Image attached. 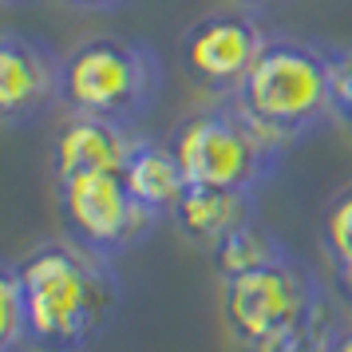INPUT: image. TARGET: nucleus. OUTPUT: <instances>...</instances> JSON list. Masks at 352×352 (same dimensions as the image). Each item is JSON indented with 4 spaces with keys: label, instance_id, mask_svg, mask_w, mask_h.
<instances>
[{
    "label": "nucleus",
    "instance_id": "nucleus-1",
    "mask_svg": "<svg viewBox=\"0 0 352 352\" xmlns=\"http://www.w3.org/2000/svg\"><path fill=\"white\" fill-rule=\"evenodd\" d=\"M32 313L36 352H80L111 329L123 281L111 257L80 241H40L16 261Z\"/></svg>",
    "mask_w": 352,
    "mask_h": 352
},
{
    "label": "nucleus",
    "instance_id": "nucleus-2",
    "mask_svg": "<svg viewBox=\"0 0 352 352\" xmlns=\"http://www.w3.org/2000/svg\"><path fill=\"white\" fill-rule=\"evenodd\" d=\"M222 320L241 352H329L340 336L324 285L293 250L226 277Z\"/></svg>",
    "mask_w": 352,
    "mask_h": 352
},
{
    "label": "nucleus",
    "instance_id": "nucleus-3",
    "mask_svg": "<svg viewBox=\"0 0 352 352\" xmlns=\"http://www.w3.org/2000/svg\"><path fill=\"white\" fill-rule=\"evenodd\" d=\"M333 72L336 48L301 36H270L234 103L261 135L293 146L333 119Z\"/></svg>",
    "mask_w": 352,
    "mask_h": 352
},
{
    "label": "nucleus",
    "instance_id": "nucleus-4",
    "mask_svg": "<svg viewBox=\"0 0 352 352\" xmlns=\"http://www.w3.org/2000/svg\"><path fill=\"white\" fill-rule=\"evenodd\" d=\"M166 146L175 151L190 186H222V190H261V182L277 170L289 146L273 143L238 111L234 99H218L210 107L182 115Z\"/></svg>",
    "mask_w": 352,
    "mask_h": 352
},
{
    "label": "nucleus",
    "instance_id": "nucleus-5",
    "mask_svg": "<svg viewBox=\"0 0 352 352\" xmlns=\"http://www.w3.org/2000/svg\"><path fill=\"white\" fill-rule=\"evenodd\" d=\"M162 91V60L135 36H91L64 56V107L135 123Z\"/></svg>",
    "mask_w": 352,
    "mask_h": 352
},
{
    "label": "nucleus",
    "instance_id": "nucleus-6",
    "mask_svg": "<svg viewBox=\"0 0 352 352\" xmlns=\"http://www.w3.org/2000/svg\"><path fill=\"white\" fill-rule=\"evenodd\" d=\"M56 210L67 238L107 257L139 245L159 222V214H151L131 194L123 170H87V175L56 178Z\"/></svg>",
    "mask_w": 352,
    "mask_h": 352
},
{
    "label": "nucleus",
    "instance_id": "nucleus-7",
    "mask_svg": "<svg viewBox=\"0 0 352 352\" xmlns=\"http://www.w3.org/2000/svg\"><path fill=\"white\" fill-rule=\"evenodd\" d=\"M270 32L261 28V20L245 8H222L210 16L194 20L178 40L182 67L202 91L218 99H234L241 80L250 76L257 56L265 48Z\"/></svg>",
    "mask_w": 352,
    "mask_h": 352
},
{
    "label": "nucleus",
    "instance_id": "nucleus-8",
    "mask_svg": "<svg viewBox=\"0 0 352 352\" xmlns=\"http://www.w3.org/2000/svg\"><path fill=\"white\" fill-rule=\"evenodd\" d=\"M64 103V60L20 28L0 32V127L16 131Z\"/></svg>",
    "mask_w": 352,
    "mask_h": 352
},
{
    "label": "nucleus",
    "instance_id": "nucleus-9",
    "mask_svg": "<svg viewBox=\"0 0 352 352\" xmlns=\"http://www.w3.org/2000/svg\"><path fill=\"white\" fill-rule=\"evenodd\" d=\"M135 146H139V135L127 123L72 111L52 139V175L72 178L87 170H123Z\"/></svg>",
    "mask_w": 352,
    "mask_h": 352
},
{
    "label": "nucleus",
    "instance_id": "nucleus-10",
    "mask_svg": "<svg viewBox=\"0 0 352 352\" xmlns=\"http://www.w3.org/2000/svg\"><path fill=\"white\" fill-rule=\"evenodd\" d=\"M175 230L186 241L214 250L234 230L257 222V190H222V186H190L170 214Z\"/></svg>",
    "mask_w": 352,
    "mask_h": 352
},
{
    "label": "nucleus",
    "instance_id": "nucleus-11",
    "mask_svg": "<svg viewBox=\"0 0 352 352\" xmlns=\"http://www.w3.org/2000/svg\"><path fill=\"white\" fill-rule=\"evenodd\" d=\"M123 178H127L131 194L159 218H170L182 194L190 190V178L175 159V151L166 143H151V139H139V146L131 151Z\"/></svg>",
    "mask_w": 352,
    "mask_h": 352
},
{
    "label": "nucleus",
    "instance_id": "nucleus-12",
    "mask_svg": "<svg viewBox=\"0 0 352 352\" xmlns=\"http://www.w3.org/2000/svg\"><path fill=\"white\" fill-rule=\"evenodd\" d=\"M281 254H289L285 241L277 238V234H270L265 226L250 222L210 250V265H214V273L226 281V277L250 273V270H257V265H270L273 257H281Z\"/></svg>",
    "mask_w": 352,
    "mask_h": 352
},
{
    "label": "nucleus",
    "instance_id": "nucleus-13",
    "mask_svg": "<svg viewBox=\"0 0 352 352\" xmlns=\"http://www.w3.org/2000/svg\"><path fill=\"white\" fill-rule=\"evenodd\" d=\"M320 250L333 265L336 289L352 305V182L333 194V202L324 206L320 218Z\"/></svg>",
    "mask_w": 352,
    "mask_h": 352
},
{
    "label": "nucleus",
    "instance_id": "nucleus-14",
    "mask_svg": "<svg viewBox=\"0 0 352 352\" xmlns=\"http://www.w3.org/2000/svg\"><path fill=\"white\" fill-rule=\"evenodd\" d=\"M0 352H32V313L16 261L0 265Z\"/></svg>",
    "mask_w": 352,
    "mask_h": 352
},
{
    "label": "nucleus",
    "instance_id": "nucleus-15",
    "mask_svg": "<svg viewBox=\"0 0 352 352\" xmlns=\"http://www.w3.org/2000/svg\"><path fill=\"white\" fill-rule=\"evenodd\" d=\"M333 119L352 131V52L336 48V72H333Z\"/></svg>",
    "mask_w": 352,
    "mask_h": 352
},
{
    "label": "nucleus",
    "instance_id": "nucleus-16",
    "mask_svg": "<svg viewBox=\"0 0 352 352\" xmlns=\"http://www.w3.org/2000/svg\"><path fill=\"white\" fill-rule=\"evenodd\" d=\"M72 8H83V12H115V8H123L131 0H64Z\"/></svg>",
    "mask_w": 352,
    "mask_h": 352
},
{
    "label": "nucleus",
    "instance_id": "nucleus-17",
    "mask_svg": "<svg viewBox=\"0 0 352 352\" xmlns=\"http://www.w3.org/2000/svg\"><path fill=\"white\" fill-rule=\"evenodd\" d=\"M329 352H352V324H349V329H340V336L333 340V349H329Z\"/></svg>",
    "mask_w": 352,
    "mask_h": 352
},
{
    "label": "nucleus",
    "instance_id": "nucleus-18",
    "mask_svg": "<svg viewBox=\"0 0 352 352\" xmlns=\"http://www.w3.org/2000/svg\"><path fill=\"white\" fill-rule=\"evenodd\" d=\"M4 8H24V4H32V0H0Z\"/></svg>",
    "mask_w": 352,
    "mask_h": 352
},
{
    "label": "nucleus",
    "instance_id": "nucleus-19",
    "mask_svg": "<svg viewBox=\"0 0 352 352\" xmlns=\"http://www.w3.org/2000/svg\"><path fill=\"white\" fill-rule=\"evenodd\" d=\"M238 4H261V0H238Z\"/></svg>",
    "mask_w": 352,
    "mask_h": 352
}]
</instances>
